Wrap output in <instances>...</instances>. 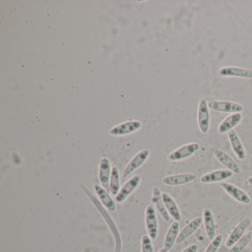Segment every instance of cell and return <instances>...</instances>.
<instances>
[{"instance_id":"cell-1","label":"cell","mask_w":252,"mask_h":252,"mask_svg":"<svg viewBox=\"0 0 252 252\" xmlns=\"http://www.w3.org/2000/svg\"><path fill=\"white\" fill-rule=\"evenodd\" d=\"M81 189H82V191L85 192V194L88 196V198H90V200L92 201L94 206L97 208L98 212L101 214V216L103 217L104 220H105V222H107V225H108L109 228H110L112 234H113V237H114L115 243H116L115 252H122V242L120 234H119V230H118L117 226H116L114 221H113L110 215H109L107 211H106L105 207L103 206L102 203H100L99 200L94 196V194H93L84 184H81Z\"/></svg>"},{"instance_id":"cell-2","label":"cell","mask_w":252,"mask_h":252,"mask_svg":"<svg viewBox=\"0 0 252 252\" xmlns=\"http://www.w3.org/2000/svg\"><path fill=\"white\" fill-rule=\"evenodd\" d=\"M208 107L213 111L219 113H238L243 110V106L239 103L230 101H211L208 102Z\"/></svg>"},{"instance_id":"cell-3","label":"cell","mask_w":252,"mask_h":252,"mask_svg":"<svg viewBox=\"0 0 252 252\" xmlns=\"http://www.w3.org/2000/svg\"><path fill=\"white\" fill-rule=\"evenodd\" d=\"M200 149V145L197 143H189L174 150L168 156L170 161H179L188 158L197 153Z\"/></svg>"},{"instance_id":"cell-4","label":"cell","mask_w":252,"mask_h":252,"mask_svg":"<svg viewBox=\"0 0 252 252\" xmlns=\"http://www.w3.org/2000/svg\"><path fill=\"white\" fill-rule=\"evenodd\" d=\"M197 124L202 133H207L210 126V113L208 107V102L202 98L197 108Z\"/></svg>"},{"instance_id":"cell-5","label":"cell","mask_w":252,"mask_h":252,"mask_svg":"<svg viewBox=\"0 0 252 252\" xmlns=\"http://www.w3.org/2000/svg\"><path fill=\"white\" fill-rule=\"evenodd\" d=\"M145 224L149 237L152 240H156L158 232V222L156 210L152 205H149L146 208Z\"/></svg>"},{"instance_id":"cell-6","label":"cell","mask_w":252,"mask_h":252,"mask_svg":"<svg viewBox=\"0 0 252 252\" xmlns=\"http://www.w3.org/2000/svg\"><path fill=\"white\" fill-rule=\"evenodd\" d=\"M141 178L139 175H134L130 179L128 180L121 188L119 194L116 196L117 203H122L126 200L134 191L138 188L141 183Z\"/></svg>"},{"instance_id":"cell-7","label":"cell","mask_w":252,"mask_h":252,"mask_svg":"<svg viewBox=\"0 0 252 252\" xmlns=\"http://www.w3.org/2000/svg\"><path fill=\"white\" fill-rule=\"evenodd\" d=\"M220 187L222 189L231 196L233 199L239 203H243V204H249L251 203V198L247 193L245 192L243 189L236 187L228 183L222 182L220 184Z\"/></svg>"},{"instance_id":"cell-8","label":"cell","mask_w":252,"mask_h":252,"mask_svg":"<svg viewBox=\"0 0 252 252\" xmlns=\"http://www.w3.org/2000/svg\"><path fill=\"white\" fill-rule=\"evenodd\" d=\"M251 222H252V220L249 218H245L241 222H239L237 226L230 233L229 236L225 241V246L228 248L232 247L243 237L246 229L250 225Z\"/></svg>"},{"instance_id":"cell-9","label":"cell","mask_w":252,"mask_h":252,"mask_svg":"<svg viewBox=\"0 0 252 252\" xmlns=\"http://www.w3.org/2000/svg\"><path fill=\"white\" fill-rule=\"evenodd\" d=\"M150 153V150L147 149L141 150L139 153H137L125 168L123 172V178H127L134 171L136 170L141 165L144 164V162L148 158Z\"/></svg>"},{"instance_id":"cell-10","label":"cell","mask_w":252,"mask_h":252,"mask_svg":"<svg viewBox=\"0 0 252 252\" xmlns=\"http://www.w3.org/2000/svg\"><path fill=\"white\" fill-rule=\"evenodd\" d=\"M142 125L138 121H129L124 122L120 125H116L110 130V135L114 136L129 135L135 131L138 130Z\"/></svg>"},{"instance_id":"cell-11","label":"cell","mask_w":252,"mask_h":252,"mask_svg":"<svg viewBox=\"0 0 252 252\" xmlns=\"http://www.w3.org/2000/svg\"><path fill=\"white\" fill-rule=\"evenodd\" d=\"M197 179V176L194 174L184 173L178 175H169L164 177L162 180L163 184L169 187H178L189 184Z\"/></svg>"},{"instance_id":"cell-12","label":"cell","mask_w":252,"mask_h":252,"mask_svg":"<svg viewBox=\"0 0 252 252\" xmlns=\"http://www.w3.org/2000/svg\"><path fill=\"white\" fill-rule=\"evenodd\" d=\"M218 73L222 77H237L252 79V70L243 68V67L226 66L220 69Z\"/></svg>"},{"instance_id":"cell-13","label":"cell","mask_w":252,"mask_h":252,"mask_svg":"<svg viewBox=\"0 0 252 252\" xmlns=\"http://www.w3.org/2000/svg\"><path fill=\"white\" fill-rule=\"evenodd\" d=\"M234 173L228 169H218L205 174L200 178V182L203 184H212V183L221 182L229 179Z\"/></svg>"},{"instance_id":"cell-14","label":"cell","mask_w":252,"mask_h":252,"mask_svg":"<svg viewBox=\"0 0 252 252\" xmlns=\"http://www.w3.org/2000/svg\"><path fill=\"white\" fill-rule=\"evenodd\" d=\"M214 155L215 158L218 159L220 163H222L224 166L227 168V169L232 172L235 175H239L240 173V167L237 162L231 158L225 152L220 150H215L214 151Z\"/></svg>"},{"instance_id":"cell-15","label":"cell","mask_w":252,"mask_h":252,"mask_svg":"<svg viewBox=\"0 0 252 252\" xmlns=\"http://www.w3.org/2000/svg\"><path fill=\"white\" fill-rule=\"evenodd\" d=\"M152 201L154 203L157 209L158 212L160 214L163 220L166 222H169L170 220V215L166 209L165 206L164 202H163V197H162V193L160 192V189L158 187H155L153 189V197H152Z\"/></svg>"},{"instance_id":"cell-16","label":"cell","mask_w":252,"mask_h":252,"mask_svg":"<svg viewBox=\"0 0 252 252\" xmlns=\"http://www.w3.org/2000/svg\"><path fill=\"white\" fill-rule=\"evenodd\" d=\"M228 138L231 144V150L233 153L237 156L239 160H245L246 157V150H245L243 144H242L240 138L234 129L228 132Z\"/></svg>"},{"instance_id":"cell-17","label":"cell","mask_w":252,"mask_h":252,"mask_svg":"<svg viewBox=\"0 0 252 252\" xmlns=\"http://www.w3.org/2000/svg\"><path fill=\"white\" fill-rule=\"evenodd\" d=\"M203 221V218H200V217L194 218L192 220L190 221L178 234V238H177L176 240L177 244H180V243L185 241L196 230L198 229L199 227L201 225Z\"/></svg>"},{"instance_id":"cell-18","label":"cell","mask_w":252,"mask_h":252,"mask_svg":"<svg viewBox=\"0 0 252 252\" xmlns=\"http://www.w3.org/2000/svg\"><path fill=\"white\" fill-rule=\"evenodd\" d=\"M242 119L243 115L240 113L229 115L218 126V132L219 133L223 134L232 130L241 122Z\"/></svg>"},{"instance_id":"cell-19","label":"cell","mask_w":252,"mask_h":252,"mask_svg":"<svg viewBox=\"0 0 252 252\" xmlns=\"http://www.w3.org/2000/svg\"><path fill=\"white\" fill-rule=\"evenodd\" d=\"M111 167H110V160L107 158L101 159L99 165V177L100 183L103 188L106 189L110 185V177H111Z\"/></svg>"},{"instance_id":"cell-20","label":"cell","mask_w":252,"mask_h":252,"mask_svg":"<svg viewBox=\"0 0 252 252\" xmlns=\"http://www.w3.org/2000/svg\"><path fill=\"white\" fill-rule=\"evenodd\" d=\"M203 220L208 238L212 240L216 237V228H215L213 213H212L210 209L207 208V209L203 210Z\"/></svg>"},{"instance_id":"cell-21","label":"cell","mask_w":252,"mask_h":252,"mask_svg":"<svg viewBox=\"0 0 252 252\" xmlns=\"http://www.w3.org/2000/svg\"><path fill=\"white\" fill-rule=\"evenodd\" d=\"M179 222L175 221L168 229L163 243V249H166L167 252H169L173 247L174 244L176 243L177 238L179 234Z\"/></svg>"},{"instance_id":"cell-22","label":"cell","mask_w":252,"mask_h":252,"mask_svg":"<svg viewBox=\"0 0 252 252\" xmlns=\"http://www.w3.org/2000/svg\"><path fill=\"white\" fill-rule=\"evenodd\" d=\"M94 189H95L97 195L99 197L103 206H104L107 210L110 211V212H114V211H116V203H114V200L110 197V194L104 189V188H103L101 186L95 184V185L94 186Z\"/></svg>"},{"instance_id":"cell-23","label":"cell","mask_w":252,"mask_h":252,"mask_svg":"<svg viewBox=\"0 0 252 252\" xmlns=\"http://www.w3.org/2000/svg\"><path fill=\"white\" fill-rule=\"evenodd\" d=\"M162 197H163V202H164L165 206H166V209H167L169 215H170L175 221H178H178L181 220V212H180L179 207H178L175 200L166 192L162 193Z\"/></svg>"},{"instance_id":"cell-24","label":"cell","mask_w":252,"mask_h":252,"mask_svg":"<svg viewBox=\"0 0 252 252\" xmlns=\"http://www.w3.org/2000/svg\"><path fill=\"white\" fill-rule=\"evenodd\" d=\"M110 191L113 195L116 196L120 191V176L119 172L116 166L113 168L110 180Z\"/></svg>"},{"instance_id":"cell-25","label":"cell","mask_w":252,"mask_h":252,"mask_svg":"<svg viewBox=\"0 0 252 252\" xmlns=\"http://www.w3.org/2000/svg\"><path fill=\"white\" fill-rule=\"evenodd\" d=\"M252 240V231H249L243 235L234 246L229 252H241Z\"/></svg>"},{"instance_id":"cell-26","label":"cell","mask_w":252,"mask_h":252,"mask_svg":"<svg viewBox=\"0 0 252 252\" xmlns=\"http://www.w3.org/2000/svg\"><path fill=\"white\" fill-rule=\"evenodd\" d=\"M222 241V236L221 234H218L211 241L204 252H217Z\"/></svg>"},{"instance_id":"cell-27","label":"cell","mask_w":252,"mask_h":252,"mask_svg":"<svg viewBox=\"0 0 252 252\" xmlns=\"http://www.w3.org/2000/svg\"><path fill=\"white\" fill-rule=\"evenodd\" d=\"M151 240L149 236H143L141 238V252H154Z\"/></svg>"},{"instance_id":"cell-28","label":"cell","mask_w":252,"mask_h":252,"mask_svg":"<svg viewBox=\"0 0 252 252\" xmlns=\"http://www.w3.org/2000/svg\"><path fill=\"white\" fill-rule=\"evenodd\" d=\"M198 250V246L196 244H192L191 246H188L181 252H197Z\"/></svg>"},{"instance_id":"cell-29","label":"cell","mask_w":252,"mask_h":252,"mask_svg":"<svg viewBox=\"0 0 252 252\" xmlns=\"http://www.w3.org/2000/svg\"><path fill=\"white\" fill-rule=\"evenodd\" d=\"M247 182L249 185L252 186V177H249V178H248Z\"/></svg>"},{"instance_id":"cell-30","label":"cell","mask_w":252,"mask_h":252,"mask_svg":"<svg viewBox=\"0 0 252 252\" xmlns=\"http://www.w3.org/2000/svg\"><path fill=\"white\" fill-rule=\"evenodd\" d=\"M158 252H168L166 250V249H160V250H159Z\"/></svg>"}]
</instances>
